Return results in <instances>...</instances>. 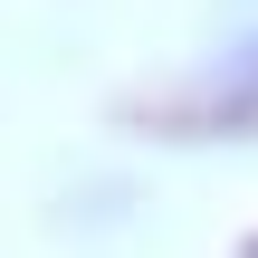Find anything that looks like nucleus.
Returning a JSON list of instances; mask_svg holds the SVG:
<instances>
[{
  "label": "nucleus",
  "instance_id": "f257e3e1",
  "mask_svg": "<svg viewBox=\"0 0 258 258\" xmlns=\"http://www.w3.org/2000/svg\"><path fill=\"white\" fill-rule=\"evenodd\" d=\"M220 105L230 115H258V48H239V67L220 77Z\"/></svg>",
  "mask_w": 258,
  "mask_h": 258
}]
</instances>
